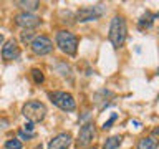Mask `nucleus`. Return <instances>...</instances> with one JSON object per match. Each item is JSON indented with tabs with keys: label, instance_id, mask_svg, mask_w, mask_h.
I'll use <instances>...</instances> for the list:
<instances>
[{
	"label": "nucleus",
	"instance_id": "nucleus-1",
	"mask_svg": "<svg viewBox=\"0 0 159 149\" xmlns=\"http://www.w3.org/2000/svg\"><path fill=\"white\" fill-rule=\"evenodd\" d=\"M109 42L113 43L114 48L123 47V43L126 42L128 37V28H126V22L123 17H114L109 25Z\"/></svg>",
	"mask_w": 159,
	"mask_h": 149
},
{
	"label": "nucleus",
	"instance_id": "nucleus-2",
	"mask_svg": "<svg viewBox=\"0 0 159 149\" xmlns=\"http://www.w3.org/2000/svg\"><path fill=\"white\" fill-rule=\"evenodd\" d=\"M22 113L30 123H40V121L45 119V116H47V108H45L43 103L35 101L33 99V101H28L27 104H25Z\"/></svg>",
	"mask_w": 159,
	"mask_h": 149
},
{
	"label": "nucleus",
	"instance_id": "nucleus-3",
	"mask_svg": "<svg viewBox=\"0 0 159 149\" xmlns=\"http://www.w3.org/2000/svg\"><path fill=\"white\" fill-rule=\"evenodd\" d=\"M57 45H58V48L61 50L63 53L75 55L76 53V48H78V38L75 37L71 32L61 30V32L57 33Z\"/></svg>",
	"mask_w": 159,
	"mask_h": 149
},
{
	"label": "nucleus",
	"instance_id": "nucleus-4",
	"mask_svg": "<svg viewBox=\"0 0 159 149\" xmlns=\"http://www.w3.org/2000/svg\"><path fill=\"white\" fill-rule=\"evenodd\" d=\"M50 99L53 101V104H57L60 109L63 111H73L76 108V103H75L73 96L66 91H53L50 93Z\"/></svg>",
	"mask_w": 159,
	"mask_h": 149
},
{
	"label": "nucleus",
	"instance_id": "nucleus-5",
	"mask_svg": "<svg viewBox=\"0 0 159 149\" xmlns=\"http://www.w3.org/2000/svg\"><path fill=\"white\" fill-rule=\"evenodd\" d=\"M104 13V8L101 5H94V7H83L76 12V22H91V20L99 18Z\"/></svg>",
	"mask_w": 159,
	"mask_h": 149
},
{
	"label": "nucleus",
	"instance_id": "nucleus-6",
	"mask_svg": "<svg viewBox=\"0 0 159 149\" xmlns=\"http://www.w3.org/2000/svg\"><path fill=\"white\" fill-rule=\"evenodd\" d=\"M30 47H32L33 53L35 55H48L50 52L53 50V43L52 40H50L48 37H45V35H38V37H35L32 40V43H30Z\"/></svg>",
	"mask_w": 159,
	"mask_h": 149
},
{
	"label": "nucleus",
	"instance_id": "nucleus-7",
	"mask_svg": "<svg viewBox=\"0 0 159 149\" xmlns=\"http://www.w3.org/2000/svg\"><path fill=\"white\" fill-rule=\"evenodd\" d=\"M94 126H93V123H86V124H83L81 129H80V133H78V139H76V146L78 147H86L89 146V144L93 142V139H94Z\"/></svg>",
	"mask_w": 159,
	"mask_h": 149
},
{
	"label": "nucleus",
	"instance_id": "nucleus-8",
	"mask_svg": "<svg viewBox=\"0 0 159 149\" xmlns=\"http://www.w3.org/2000/svg\"><path fill=\"white\" fill-rule=\"evenodd\" d=\"M15 22H17V25H20V27H23V28H35L42 23V20H40V17H37V15H33V13L22 12L15 17Z\"/></svg>",
	"mask_w": 159,
	"mask_h": 149
},
{
	"label": "nucleus",
	"instance_id": "nucleus-9",
	"mask_svg": "<svg viewBox=\"0 0 159 149\" xmlns=\"http://www.w3.org/2000/svg\"><path fill=\"white\" fill-rule=\"evenodd\" d=\"M20 56V47L17 43V40L10 38L5 42V45L2 47V58L10 61V60H17Z\"/></svg>",
	"mask_w": 159,
	"mask_h": 149
},
{
	"label": "nucleus",
	"instance_id": "nucleus-10",
	"mask_svg": "<svg viewBox=\"0 0 159 149\" xmlns=\"http://www.w3.org/2000/svg\"><path fill=\"white\" fill-rule=\"evenodd\" d=\"M71 146V134L60 133L48 142V149H68Z\"/></svg>",
	"mask_w": 159,
	"mask_h": 149
},
{
	"label": "nucleus",
	"instance_id": "nucleus-11",
	"mask_svg": "<svg viewBox=\"0 0 159 149\" xmlns=\"http://www.w3.org/2000/svg\"><path fill=\"white\" fill-rule=\"evenodd\" d=\"M157 146H159V142H157L156 138H152V136H144V138H141V139L138 141L136 149H157Z\"/></svg>",
	"mask_w": 159,
	"mask_h": 149
},
{
	"label": "nucleus",
	"instance_id": "nucleus-12",
	"mask_svg": "<svg viewBox=\"0 0 159 149\" xmlns=\"http://www.w3.org/2000/svg\"><path fill=\"white\" fill-rule=\"evenodd\" d=\"M121 142H123V138L121 136H111V138L106 139L103 149H118L119 146H121Z\"/></svg>",
	"mask_w": 159,
	"mask_h": 149
},
{
	"label": "nucleus",
	"instance_id": "nucleus-13",
	"mask_svg": "<svg viewBox=\"0 0 159 149\" xmlns=\"http://www.w3.org/2000/svg\"><path fill=\"white\" fill-rule=\"evenodd\" d=\"M18 7H22L23 10H28V13L32 12V10H37L40 7V2L37 0H27V2H17Z\"/></svg>",
	"mask_w": 159,
	"mask_h": 149
},
{
	"label": "nucleus",
	"instance_id": "nucleus-14",
	"mask_svg": "<svg viewBox=\"0 0 159 149\" xmlns=\"http://www.w3.org/2000/svg\"><path fill=\"white\" fill-rule=\"evenodd\" d=\"M32 78H33V81L37 83V84H40V83H43V79H45V76H43V73L40 71L38 68H33V70H32Z\"/></svg>",
	"mask_w": 159,
	"mask_h": 149
},
{
	"label": "nucleus",
	"instance_id": "nucleus-15",
	"mask_svg": "<svg viewBox=\"0 0 159 149\" xmlns=\"http://www.w3.org/2000/svg\"><path fill=\"white\" fill-rule=\"evenodd\" d=\"M5 147L7 149H22V142H20L18 139H8V141L5 142Z\"/></svg>",
	"mask_w": 159,
	"mask_h": 149
},
{
	"label": "nucleus",
	"instance_id": "nucleus-16",
	"mask_svg": "<svg viewBox=\"0 0 159 149\" xmlns=\"http://www.w3.org/2000/svg\"><path fill=\"white\" fill-rule=\"evenodd\" d=\"M151 25H152V17H151V15H146V17H143L141 20H139V27L149 28Z\"/></svg>",
	"mask_w": 159,
	"mask_h": 149
},
{
	"label": "nucleus",
	"instance_id": "nucleus-17",
	"mask_svg": "<svg viewBox=\"0 0 159 149\" xmlns=\"http://www.w3.org/2000/svg\"><path fill=\"white\" fill-rule=\"evenodd\" d=\"M116 114H111V118H109L108 119V121H104V124H103V129H104V131H106V129H109V128H111V124L114 123V121H116Z\"/></svg>",
	"mask_w": 159,
	"mask_h": 149
},
{
	"label": "nucleus",
	"instance_id": "nucleus-18",
	"mask_svg": "<svg viewBox=\"0 0 159 149\" xmlns=\"http://www.w3.org/2000/svg\"><path fill=\"white\" fill-rule=\"evenodd\" d=\"M18 136L23 138V139H32L35 134H30V133H25V131H18Z\"/></svg>",
	"mask_w": 159,
	"mask_h": 149
},
{
	"label": "nucleus",
	"instance_id": "nucleus-19",
	"mask_svg": "<svg viewBox=\"0 0 159 149\" xmlns=\"http://www.w3.org/2000/svg\"><path fill=\"white\" fill-rule=\"evenodd\" d=\"M23 131H28L30 134H35V133H33V123L28 121L27 124H25V129H23Z\"/></svg>",
	"mask_w": 159,
	"mask_h": 149
},
{
	"label": "nucleus",
	"instance_id": "nucleus-20",
	"mask_svg": "<svg viewBox=\"0 0 159 149\" xmlns=\"http://www.w3.org/2000/svg\"><path fill=\"white\" fill-rule=\"evenodd\" d=\"M30 38H32V33H27V32L22 33V40H23V42H28Z\"/></svg>",
	"mask_w": 159,
	"mask_h": 149
},
{
	"label": "nucleus",
	"instance_id": "nucleus-21",
	"mask_svg": "<svg viewBox=\"0 0 159 149\" xmlns=\"http://www.w3.org/2000/svg\"><path fill=\"white\" fill-rule=\"evenodd\" d=\"M2 43H3V35L0 33V45H2Z\"/></svg>",
	"mask_w": 159,
	"mask_h": 149
},
{
	"label": "nucleus",
	"instance_id": "nucleus-22",
	"mask_svg": "<svg viewBox=\"0 0 159 149\" xmlns=\"http://www.w3.org/2000/svg\"><path fill=\"white\" fill-rule=\"evenodd\" d=\"M154 134H159V128H156V129H154Z\"/></svg>",
	"mask_w": 159,
	"mask_h": 149
}]
</instances>
